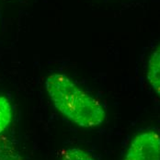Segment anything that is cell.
I'll return each instance as SVG.
<instances>
[{"instance_id": "1", "label": "cell", "mask_w": 160, "mask_h": 160, "mask_svg": "<svg viewBox=\"0 0 160 160\" xmlns=\"http://www.w3.org/2000/svg\"><path fill=\"white\" fill-rule=\"evenodd\" d=\"M45 88L54 108L66 120L81 128H95L106 120V111L96 98L89 95L68 76L52 73Z\"/></svg>"}, {"instance_id": "2", "label": "cell", "mask_w": 160, "mask_h": 160, "mask_svg": "<svg viewBox=\"0 0 160 160\" xmlns=\"http://www.w3.org/2000/svg\"><path fill=\"white\" fill-rule=\"evenodd\" d=\"M123 160H160V135L148 130L136 134L129 144Z\"/></svg>"}, {"instance_id": "3", "label": "cell", "mask_w": 160, "mask_h": 160, "mask_svg": "<svg viewBox=\"0 0 160 160\" xmlns=\"http://www.w3.org/2000/svg\"><path fill=\"white\" fill-rule=\"evenodd\" d=\"M146 78L151 88L160 97V44L148 60Z\"/></svg>"}, {"instance_id": "4", "label": "cell", "mask_w": 160, "mask_h": 160, "mask_svg": "<svg viewBox=\"0 0 160 160\" xmlns=\"http://www.w3.org/2000/svg\"><path fill=\"white\" fill-rule=\"evenodd\" d=\"M13 118V111L10 101L0 96V134L9 126Z\"/></svg>"}, {"instance_id": "5", "label": "cell", "mask_w": 160, "mask_h": 160, "mask_svg": "<svg viewBox=\"0 0 160 160\" xmlns=\"http://www.w3.org/2000/svg\"><path fill=\"white\" fill-rule=\"evenodd\" d=\"M60 160H96L88 152L79 147L66 148L61 154Z\"/></svg>"}, {"instance_id": "6", "label": "cell", "mask_w": 160, "mask_h": 160, "mask_svg": "<svg viewBox=\"0 0 160 160\" xmlns=\"http://www.w3.org/2000/svg\"><path fill=\"white\" fill-rule=\"evenodd\" d=\"M0 160H22V158L15 147L5 141H0Z\"/></svg>"}]
</instances>
